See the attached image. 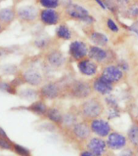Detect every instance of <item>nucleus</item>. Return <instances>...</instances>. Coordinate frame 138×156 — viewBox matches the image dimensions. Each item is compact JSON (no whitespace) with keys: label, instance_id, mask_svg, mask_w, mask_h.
<instances>
[{"label":"nucleus","instance_id":"f257e3e1","mask_svg":"<svg viewBox=\"0 0 138 156\" xmlns=\"http://www.w3.org/2000/svg\"><path fill=\"white\" fill-rule=\"evenodd\" d=\"M83 116L90 119H95L103 112V105L97 98H90L83 102L80 107Z\"/></svg>","mask_w":138,"mask_h":156},{"label":"nucleus","instance_id":"f03ea898","mask_svg":"<svg viewBox=\"0 0 138 156\" xmlns=\"http://www.w3.org/2000/svg\"><path fill=\"white\" fill-rule=\"evenodd\" d=\"M67 13L70 17L78 20H81L85 23L91 24L94 20L93 17L90 16L87 10L78 4L71 3L67 7Z\"/></svg>","mask_w":138,"mask_h":156},{"label":"nucleus","instance_id":"7ed1b4c3","mask_svg":"<svg viewBox=\"0 0 138 156\" xmlns=\"http://www.w3.org/2000/svg\"><path fill=\"white\" fill-rule=\"evenodd\" d=\"M70 94L78 99L86 98L91 94V87L89 83L82 80H76L71 85Z\"/></svg>","mask_w":138,"mask_h":156},{"label":"nucleus","instance_id":"20e7f679","mask_svg":"<svg viewBox=\"0 0 138 156\" xmlns=\"http://www.w3.org/2000/svg\"><path fill=\"white\" fill-rule=\"evenodd\" d=\"M87 46L81 41H74L70 44L69 53L75 59H81L88 55Z\"/></svg>","mask_w":138,"mask_h":156},{"label":"nucleus","instance_id":"39448f33","mask_svg":"<svg viewBox=\"0 0 138 156\" xmlns=\"http://www.w3.org/2000/svg\"><path fill=\"white\" fill-rule=\"evenodd\" d=\"M91 130L99 136H106L109 135L111 126L109 123L101 119H94L91 123Z\"/></svg>","mask_w":138,"mask_h":156},{"label":"nucleus","instance_id":"423d86ee","mask_svg":"<svg viewBox=\"0 0 138 156\" xmlns=\"http://www.w3.org/2000/svg\"><path fill=\"white\" fill-rule=\"evenodd\" d=\"M107 144L102 138L94 137L90 139L88 143V149L96 156H102L106 151Z\"/></svg>","mask_w":138,"mask_h":156},{"label":"nucleus","instance_id":"0eeeda50","mask_svg":"<svg viewBox=\"0 0 138 156\" xmlns=\"http://www.w3.org/2000/svg\"><path fill=\"white\" fill-rule=\"evenodd\" d=\"M126 138L122 134L118 133H111L108 135L107 144L112 150H120L126 145Z\"/></svg>","mask_w":138,"mask_h":156},{"label":"nucleus","instance_id":"6e6552de","mask_svg":"<svg viewBox=\"0 0 138 156\" xmlns=\"http://www.w3.org/2000/svg\"><path fill=\"white\" fill-rule=\"evenodd\" d=\"M102 76L111 82H116L123 77V72L119 67L111 65L103 69Z\"/></svg>","mask_w":138,"mask_h":156},{"label":"nucleus","instance_id":"1a4fd4ad","mask_svg":"<svg viewBox=\"0 0 138 156\" xmlns=\"http://www.w3.org/2000/svg\"><path fill=\"white\" fill-rule=\"evenodd\" d=\"M93 87L97 93H99L102 95L109 94L113 90V86H112V82L110 80H107L106 78L101 76L99 78L94 82Z\"/></svg>","mask_w":138,"mask_h":156},{"label":"nucleus","instance_id":"9d476101","mask_svg":"<svg viewBox=\"0 0 138 156\" xmlns=\"http://www.w3.org/2000/svg\"><path fill=\"white\" fill-rule=\"evenodd\" d=\"M18 16L24 21H33L38 15V11L34 6H24L18 10Z\"/></svg>","mask_w":138,"mask_h":156},{"label":"nucleus","instance_id":"9b49d317","mask_svg":"<svg viewBox=\"0 0 138 156\" xmlns=\"http://www.w3.org/2000/svg\"><path fill=\"white\" fill-rule=\"evenodd\" d=\"M23 77L25 82L34 86L39 85L42 81V76L41 73L34 68H29L25 71L23 74Z\"/></svg>","mask_w":138,"mask_h":156},{"label":"nucleus","instance_id":"f8f14e48","mask_svg":"<svg viewBox=\"0 0 138 156\" xmlns=\"http://www.w3.org/2000/svg\"><path fill=\"white\" fill-rule=\"evenodd\" d=\"M78 69L83 75L93 76L97 73V66L94 61L85 59L78 63Z\"/></svg>","mask_w":138,"mask_h":156},{"label":"nucleus","instance_id":"ddd939ff","mask_svg":"<svg viewBox=\"0 0 138 156\" xmlns=\"http://www.w3.org/2000/svg\"><path fill=\"white\" fill-rule=\"evenodd\" d=\"M59 87L55 83H48L41 88V94L45 98L55 99L59 95Z\"/></svg>","mask_w":138,"mask_h":156},{"label":"nucleus","instance_id":"4468645a","mask_svg":"<svg viewBox=\"0 0 138 156\" xmlns=\"http://www.w3.org/2000/svg\"><path fill=\"white\" fill-rule=\"evenodd\" d=\"M91 128L88 126L85 123H76L73 125V132L77 138L80 140H85L88 138L91 133Z\"/></svg>","mask_w":138,"mask_h":156},{"label":"nucleus","instance_id":"2eb2a0df","mask_svg":"<svg viewBox=\"0 0 138 156\" xmlns=\"http://www.w3.org/2000/svg\"><path fill=\"white\" fill-rule=\"evenodd\" d=\"M58 14L54 9H46L41 13V20L44 24L48 25L56 24L58 21Z\"/></svg>","mask_w":138,"mask_h":156},{"label":"nucleus","instance_id":"dca6fc26","mask_svg":"<svg viewBox=\"0 0 138 156\" xmlns=\"http://www.w3.org/2000/svg\"><path fill=\"white\" fill-rule=\"evenodd\" d=\"M88 55L93 60L97 61V62H102L104 61L107 57V51L103 50L99 46H91L88 51Z\"/></svg>","mask_w":138,"mask_h":156},{"label":"nucleus","instance_id":"f3484780","mask_svg":"<svg viewBox=\"0 0 138 156\" xmlns=\"http://www.w3.org/2000/svg\"><path fill=\"white\" fill-rule=\"evenodd\" d=\"M47 61L52 67L58 68L64 63L65 58L60 51H51L47 56Z\"/></svg>","mask_w":138,"mask_h":156},{"label":"nucleus","instance_id":"a211bd4d","mask_svg":"<svg viewBox=\"0 0 138 156\" xmlns=\"http://www.w3.org/2000/svg\"><path fill=\"white\" fill-rule=\"evenodd\" d=\"M15 12L11 8H3L0 10V21L4 24H9L14 20Z\"/></svg>","mask_w":138,"mask_h":156},{"label":"nucleus","instance_id":"6ab92c4d","mask_svg":"<svg viewBox=\"0 0 138 156\" xmlns=\"http://www.w3.org/2000/svg\"><path fill=\"white\" fill-rule=\"evenodd\" d=\"M90 40L93 41L94 43L97 45V46H106L108 42V38L105 34H102V33H93L90 35Z\"/></svg>","mask_w":138,"mask_h":156},{"label":"nucleus","instance_id":"aec40b11","mask_svg":"<svg viewBox=\"0 0 138 156\" xmlns=\"http://www.w3.org/2000/svg\"><path fill=\"white\" fill-rule=\"evenodd\" d=\"M46 115L48 119L55 123H61L63 122V115L56 108H50L46 112Z\"/></svg>","mask_w":138,"mask_h":156},{"label":"nucleus","instance_id":"412c9836","mask_svg":"<svg viewBox=\"0 0 138 156\" xmlns=\"http://www.w3.org/2000/svg\"><path fill=\"white\" fill-rule=\"evenodd\" d=\"M29 110L37 115L46 114V112H47L46 104L42 102H35L30 106Z\"/></svg>","mask_w":138,"mask_h":156},{"label":"nucleus","instance_id":"4be33fe9","mask_svg":"<svg viewBox=\"0 0 138 156\" xmlns=\"http://www.w3.org/2000/svg\"><path fill=\"white\" fill-rule=\"evenodd\" d=\"M56 35L63 40H69L72 37V33L66 25H60L56 29Z\"/></svg>","mask_w":138,"mask_h":156},{"label":"nucleus","instance_id":"5701e85b","mask_svg":"<svg viewBox=\"0 0 138 156\" xmlns=\"http://www.w3.org/2000/svg\"><path fill=\"white\" fill-rule=\"evenodd\" d=\"M128 136H129V141H131L132 143L138 146V126L137 125H134L129 129V133H128Z\"/></svg>","mask_w":138,"mask_h":156},{"label":"nucleus","instance_id":"b1692460","mask_svg":"<svg viewBox=\"0 0 138 156\" xmlns=\"http://www.w3.org/2000/svg\"><path fill=\"white\" fill-rule=\"evenodd\" d=\"M13 150L19 156H31L30 151L27 148L24 147V146L19 145V144H14L13 145Z\"/></svg>","mask_w":138,"mask_h":156},{"label":"nucleus","instance_id":"393cba45","mask_svg":"<svg viewBox=\"0 0 138 156\" xmlns=\"http://www.w3.org/2000/svg\"><path fill=\"white\" fill-rule=\"evenodd\" d=\"M42 7L47 9H54L58 7L59 4V0H39Z\"/></svg>","mask_w":138,"mask_h":156},{"label":"nucleus","instance_id":"a878e982","mask_svg":"<svg viewBox=\"0 0 138 156\" xmlns=\"http://www.w3.org/2000/svg\"><path fill=\"white\" fill-rule=\"evenodd\" d=\"M20 96L27 100H32L36 98L37 92L32 89H25L20 92Z\"/></svg>","mask_w":138,"mask_h":156},{"label":"nucleus","instance_id":"bb28decb","mask_svg":"<svg viewBox=\"0 0 138 156\" xmlns=\"http://www.w3.org/2000/svg\"><path fill=\"white\" fill-rule=\"evenodd\" d=\"M13 145L12 141H10L9 138L0 137V148L2 150H13Z\"/></svg>","mask_w":138,"mask_h":156},{"label":"nucleus","instance_id":"cd10ccee","mask_svg":"<svg viewBox=\"0 0 138 156\" xmlns=\"http://www.w3.org/2000/svg\"><path fill=\"white\" fill-rule=\"evenodd\" d=\"M0 91L9 93V94H14L15 93V90L12 85L7 82H3V81H0Z\"/></svg>","mask_w":138,"mask_h":156},{"label":"nucleus","instance_id":"c85d7f7f","mask_svg":"<svg viewBox=\"0 0 138 156\" xmlns=\"http://www.w3.org/2000/svg\"><path fill=\"white\" fill-rule=\"evenodd\" d=\"M16 67L14 65H7L2 66V72L3 74H7V75H11V74H15L16 72Z\"/></svg>","mask_w":138,"mask_h":156},{"label":"nucleus","instance_id":"c756f323","mask_svg":"<svg viewBox=\"0 0 138 156\" xmlns=\"http://www.w3.org/2000/svg\"><path fill=\"white\" fill-rule=\"evenodd\" d=\"M63 122L68 126H73L76 124V117L73 116V115L68 114L63 117Z\"/></svg>","mask_w":138,"mask_h":156},{"label":"nucleus","instance_id":"7c9ffc66","mask_svg":"<svg viewBox=\"0 0 138 156\" xmlns=\"http://www.w3.org/2000/svg\"><path fill=\"white\" fill-rule=\"evenodd\" d=\"M107 26L109 28L110 30H111L113 32H118L119 31V27L117 26V24L115 23L113 20L109 19L107 20Z\"/></svg>","mask_w":138,"mask_h":156},{"label":"nucleus","instance_id":"2f4dec72","mask_svg":"<svg viewBox=\"0 0 138 156\" xmlns=\"http://www.w3.org/2000/svg\"><path fill=\"white\" fill-rule=\"evenodd\" d=\"M129 14L132 17H137L138 16V6L133 5L132 7H129Z\"/></svg>","mask_w":138,"mask_h":156},{"label":"nucleus","instance_id":"473e14b6","mask_svg":"<svg viewBox=\"0 0 138 156\" xmlns=\"http://www.w3.org/2000/svg\"><path fill=\"white\" fill-rule=\"evenodd\" d=\"M129 29L131 30L132 32H133L136 34V36L138 37V21H136L135 23L132 24L131 26L129 27Z\"/></svg>","mask_w":138,"mask_h":156},{"label":"nucleus","instance_id":"72a5a7b5","mask_svg":"<svg viewBox=\"0 0 138 156\" xmlns=\"http://www.w3.org/2000/svg\"><path fill=\"white\" fill-rule=\"evenodd\" d=\"M119 156H133V153L131 150L126 149V150L121 151V153L119 154Z\"/></svg>","mask_w":138,"mask_h":156},{"label":"nucleus","instance_id":"f704fd0d","mask_svg":"<svg viewBox=\"0 0 138 156\" xmlns=\"http://www.w3.org/2000/svg\"><path fill=\"white\" fill-rule=\"evenodd\" d=\"M0 137H4V138H8L7 134L4 131V129L0 127Z\"/></svg>","mask_w":138,"mask_h":156},{"label":"nucleus","instance_id":"c9c22d12","mask_svg":"<svg viewBox=\"0 0 138 156\" xmlns=\"http://www.w3.org/2000/svg\"><path fill=\"white\" fill-rule=\"evenodd\" d=\"M80 156H96V155L94 154L92 152H90V151H84V152H82L81 154H80Z\"/></svg>","mask_w":138,"mask_h":156},{"label":"nucleus","instance_id":"e433bc0d","mask_svg":"<svg viewBox=\"0 0 138 156\" xmlns=\"http://www.w3.org/2000/svg\"><path fill=\"white\" fill-rule=\"evenodd\" d=\"M95 1H96V2H97V3H98V4H99L100 6H101V7L103 8V9H106V8H107V5L105 4L104 2H102V0H95Z\"/></svg>","mask_w":138,"mask_h":156},{"label":"nucleus","instance_id":"4c0bfd02","mask_svg":"<svg viewBox=\"0 0 138 156\" xmlns=\"http://www.w3.org/2000/svg\"><path fill=\"white\" fill-rule=\"evenodd\" d=\"M63 2V4L67 5L68 7V5H70L72 3V0H59V2Z\"/></svg>","mask_w":138,"mask_h":156},{"label":"nucleus","instance_id":"58836bf2","mask_svg":"<svg viewBox=\"0 0 138 156\" xmlns=\"http://www.w3.org/2000/svg\"><path fill=\"white\" fill-rule=\"evenodd\" d=\"M116 2H119V3H123V4H124V3H127V2H129V0H115Z\"/></svg>","mask_w":138,"mask_h":156},{"label":"nucleus","instance_id":"ea45409f","mask_svg":"<svg viewBox=\"0 0 138 156\" xmlns=\"http://www.w3.org/2000/svg\"><path fill=\"white\" fill-rule=\"evenodd\" d=\"M1 30H2V26H1V24H0V32H1Z\"/></svg>","mask_w":138,"mask_h":156}]
</instances>
